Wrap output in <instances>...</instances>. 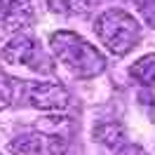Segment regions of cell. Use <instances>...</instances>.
<instances>
[{"mask_svg": "<svg viewBox=\"0 0 155 155\" xmlns=\"http://www.w3.org/2000/svg\"><path fill=\"white\" fill-rule=\"evenodd\" d=\"M35 57H38V45L26 33H17L0 52V59L10 66H31L33 71H38Z\"/></svg>", "mask_w": 155, "mask_h": 155, "instance_id": "obj_5", "label": "cell"}, {"mask_svg": "<svg viewBox=\"0 0 155 155\" xmlns=\"http://www.w3.org/2000/svg\"><path fill=\"white\" fill-rule=\"evenodd\" d=\"M10 2H12V0H0V12L5 10V7H7V5H10Z\"/></svg>", "mask_w": 155, "mask_h": 155, "instance_id": "obj_13", "label": "cell"}, {"mask_svg": "<svg viewBox=\"0 0 155 155\" xmlns=\"http://www.w3.org/2000/svg\"><path fill=\"white\" fill-rule=\"evenodd\" d=\"M38 125V132H42V134H49V136H64L68 129V120L64 115H54L47 117V120H40V122H35Z\"/></svg>", "mask_w": 155, "mask_h": 155, "instance_id": "obj_9", "label": "cell"}, {"mask_svg": "<svg viewBox=\"0 0 155 155\" xmlns=\"http://www.w3.org/2000/svg\"><path fill=\"white\" fill-rule=\"evenodd\" d=\"M92 134H94V139H97L104 148H108V150H120L122 143H125V139H127V132L120 122H101V125L94 127Z\"/></svg>", "mask_w": 155, "mask_h": 155, "instance_id": "obj_7", "label": "cell"}, {"mask_svg": "<svg viewBox=\"0 0 155 155\" xmlns=\"http://www.w3.org/2000/svg\"><path fill=\"white\" fill-rule=\"evenodd\" d=\"M38 17V0H12L0 12V26L10 33H21L33 26Z\"/></svg>", "mask_w": 155, "mask_h": 155, "instance_id": "obj_4", "label": "cell"}, {"mask_svg": "<svg viewBox=\"0 0 155 155\" xmlns=\"http://www.w3.org/2000/svg\"><path fill=\"white\" fill-rule=\"evenodd\" d=\"M49 47L61 66H66L75 78H94L106 68L104 54L94 49L92 42L71 33V31H57L49 35Z\"/></svg>", "mask_w": 155, "mask_h": 155, "instance_id": "obj_1", "label": "cell"}, {"mask_svg": "<svg viewBox=\"0 0 155 155\" xmlns=\"http://www.w3.org/2000/svg\"><path fill=\"white\" fill-rule=\"evenodd\" d=\"M49 146H52V136L42 134V132H26L12 139L7 150L12 155H49Z\"/></svg>", "mask_w": 155, "mask_h": 155, "instance_id": "obj_6", "label": "cell"}, {"mask_svg": "<svg viewBox=\"0 0 155 155\" xmlns=\"http://www.w3.org/2000/svg\"><path fill=\"white\" fill-rule=\"evenodd\" d=\"M14 94H17V80H12L10 75L0 73V110L12 106Z\"/></svg>", "mask_w": 155, "mask_h": 155, "instance_id": "obj_10", "label": "cell"}, {"mask_svg": "<svg viewBox=\"0 0 155 155\" xmlns=\"http://www.w3.org/2000/svg\"><path fill=\"white\" fill-rule=\"evenodd\" d=\"M132 78L139 80L141 85H155V54H146L132 66Z\"/></svg>", "mask_w": 155, "mask_h": 155, "instance_id": "obj_8", "label": "cell"}, {"mask_svg": "<svg viewBox=\"0 0 155 155\" xmlns=\"http://www.w3.org/2000/svg\"><path fill=\"white\" fill-rule=\"evenodd\" d=\"M24 85V104L45 110V113H64L68 108V92L59 82H21Z\"/></svg>", "mask_w": 155, "mask_h": 155, "instance_id": "obj_3", "label": "cell"}, {"mask_svg": "<svg viewBox=\"0 0 155 155\" xmlns=\"http://www.w3.org/2000/svg\"><path fill=\"white\" fill-rule=\"evenodd\" d=\"M89 0H71V14H87Z\"/></svg>", "mask_w": 155, "mask_h": 155, "instance_id": "obj_12", "label": "cell"}, {"mask_svg": "<svg viewBox=\"0 0 155 155\" xmlns=\"http://www.w3.org/2000/svg\"><path fill=\"white\" fill-rule=\"evenodd\" d=\"M47 7L54 14H71V0H47Z\"/></svg>", "mask_w": 155, "mask_h": 155, "instance_id": "obj_11", "label": "cell"}, {"mask_svg": "<svg viewBox=\"0 0 155 155\" xmlns=\"http://www.w3.org/2000/svg\"><path fill=\"white\" fill-rule=\"evenodd\" d=\"M94 31H97V38L101 40V45L115 57H125L141 40L139 21L125 10L101 12L94 21Z\"/></svg>", "mask_w": 155, "mask_h": 155, "instance_id": "obj_2", "label": "cell"}]
</instances>
